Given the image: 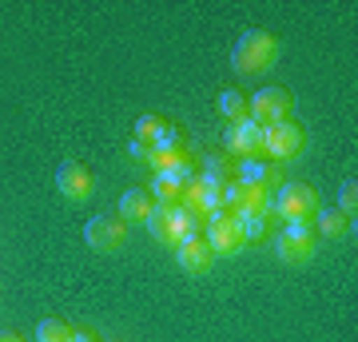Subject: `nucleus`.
<instances>
[{
    "label": "nucleus",
    "instance_id": "bb28decb",
    "mask_svg": "<svg viewBox=\"0 0 358 342\" xmlns=\"http://www.w3.org/2000/svg\"><path fill=\"white\" fill-rule=\"evenodd\" d=\"M0 342H24L20 334H0Z\"/></svg>",
    "mask_w": 358,
    "mask_h": 342
},
{
    "label": "nucleus",
    "instance_id": "f03ea898",
    "mask_svg": "<svg viewBox=\"0 0 358 342\" xmlns=\"http://www.w3.org/2000/svg\"><path fill=\"white\" fill-rule=\"evenodd\" d=\"M319 191L310 183H282L275 195H271V215L282 219V223H315L319 215Z\"/></svg>",
    "mask_w": 358,
    "mask_h": 342
},
{
    "label": "nucleus",
    "instance_id": "7ed1b4c3",
    "mask_svg": "<svg viewBox=\"0 0 358 342\" xmlns=\"http://www.w3.org/2000/svg\"><path fill=\"white\" fill-rule=\"evenodd\" d=\"M294 115V96L287 88H259L255 96H247V120L259 127L287 124Z\"/></svg>",
    "mask_w": 358,
    "mask_h": 342
},
{
    "label": "nucleus",
    "instance_id": "4be33fe9",
    "mask_svg": "<svg viewBox=\"0 0 358 342\" xmlns=\"http://www.w3.org/2000/svg\"><path fill=\"white\" fill-rule=\"evenodd\" d=\"M72 330L76 327H68L64 318H40L36 342H72Z\"/></svg>",
    "mask_w": 358,
    "mask_h": 342
},
{
    "label": "nucleus",
    "instance_id": "9d476101",
    "mask_svg": "<svg viewBox=\"0 0 358 342\" xmlns=\"http://www.w3.org/2000/svg\"><path fill=\"white\" fill-rule=\"evenodd\" d=\"M223 148H227L231 159H267L263 155V127L251 124V120H243V124H227V131H223Z\"/></svg>",
    "mask_w": 358,
    "mask_h": 342
},
{
    "label": "nucleus",
    "instance_id": "20e7f679",
    "mask_svg": "<svg viewBox=\"0 0 358 342\" xmlns=\"http://www.w3.org/2000/svg\"><path fill=\"white\" fill-rule=\"evenodd\" d=\"M319 251V235H315V223H282V231L275 235V255L282 263H310Z\"/></svg>",
    "mask_w": 358,
    "mask_h": 342
},
{
    "label": "nucleus",
    "instance_id": "f257e3e1",
    "mask_svg": "<svg viewBox=\"0 0 358 342\" xmlns=\"http://www.w3.org/2000/svg\"><path fill=\"white\" fill-rule=\"evenodd\" d=\"M275 60H279V40L267 28H247L231 48V68L239 76H263L267 68H275Z\"/></svg>",
    "mask_w": 358,
    "mask_h": 342
},
{
    "label": "nucleus",
    "instance_id": "a211bd4d",
    "mask_svg": "<svg viewBox=\"0 0 358 342\" xmlns=\"http://www.w3.org/2000/svg\"><path fill=\"white\" fill-rule=\"evenodd\" d=\"M148 235H152L159 247H176V235H171V207H164V203H155L152 215H148Z\"/></svg>",
    "mask_w": 358,
    "mask_h": 342
},
{
    "label": "nucleus",
    "instance_id": "ddd939ff",
    "mask_svg": "<svg viewBox=\"0 0 358 342\" xmlns=\"http://www.w3.org/2000/svg\"><path fill=\"white\" fill-rule=\"evenodd\" d=\"M239 179H247V183H259L263 191H275L287 183V171H282V164H271V159H243L239 164Z\"/></svg>",
    "mask_w": 358,
    "mask_h": 342
},
{
    "label": "nucleus",
    "instance_id": "4468645a",
    "mask_svg": "<svg viewBox=\"0 0 358 342\" xmlns=\"http://www.w3.org/2000/svg\"><path fill=\"white\" fill-rule=\"evenodd\" d=\"M183 159H192V148L183 140H171V143H155L143 164L152 167V176H167V171H176Z\"/></svg>",
    "mask_w": 358,
    "mask_h": 342
},
{
    "label": "nucleus",
    "instance_id": "0eeeda50",
    "mask_svg": "<svg viewBox=\"0 0 358 342\" xmlns=\"http://www.w3.org/2000/svg\"><path fill=\"white\" fill-rule=\"evenodd\" d=\"M183 207L192 211V215L203 219V227H207V219L215 215V211H223V183H215L211 176H203V171H195L192 183L183 187Z\"/></svg>",
    "mask_w": 358,
    "mask_h": 342
},
{
    "label": "nucleus",
    "instance_id": "412c9836",
    "mask_svg": "<svg viewBox=\"0 0 358 342\" xmlns=\"http://www.w3.org/2000/svg\"><path fill=\"white\" fill-rule=\"evenodd\" d=\"M203 176H211L215 183H223V187H227L231 179H239V159H231V155H207Z\"/></svg>",
    "mask_w": 358,
    "mask_h": 342
},
{
    "label": "nucleus",
    "instance_id": "b1692460",
    "mask_svg": "<svg viewBox=\"0 0 358 342\" xmlns=\"http://www.w3.org/2000/svg\"><path fill=\"white\" fill-rule=\"evenodd\" d=\"M334 211H343L346 219L358 215V183L355 179H346L343 187H338V207H334Z\"/></svg>",
    "mask_w": 358,
    "mask_h": 342
},
{
    "label": "nucleus",
    "instance_id": "aec40b11",
    "mask_svg": "<svg viewBox=\"0 0 358 342\" xmlns=\"http://www.w3.org/2000/svg\"><path fill=\"white\" fill-rule=\"evenodd\" d=\"M219 115H223L227 124H243L247 120V96L239 88H227L219 96Z\"/></svg>",
    "mask_w": 358,
    "mask_h": 342
},
{
    "label": "nucleus",
    "instance_id": "39448f33",
    "mask_svg": "<svg viewBox=\"0 0 358 342\" xmlns=\"http://www.w3.org/2000/svg\"><path fill=\"white\" fill-rule=\"evenodd\" d=\"M307 148V136H303V127L287 120V124H275V127H263V155H267L271 164H291L299 159Z\"/></svg>",
    "mask_w": 358,
    "mask_h": 342
},
{
    "label": "nucleus",
    "instance_id": "1a4fd4ad",
    "mask_svg": "<svg viewBox=\"0 0 358 342\" xmlns=\"http://www.w3.org/2000/svg\"><path fill=\"white\" fill-rule=\"evenodd\" d=\"M124 239H128V223L120 215H92L84 223V243L100 255H115L124 247Z\"/></svg>",
    "mask_w": 358,
    "mask_h": 342
},
{
    "label": "nucleus",
    "instance_id": "6e6552de",
    "mask_svg": "<svg viewBox=\"0 0 358 342\" xmlns=\"http://www.w3.org/2000/svg\"><path fill=\"white\" fill-rule=\"evenodd\" d=\"M203 239L211 243V251H215V259L223 255V259H235V255H243L251 243H247V235H243V227H239V219L235 215H223L219 219H211L207 223V231H203Z\"/></svg>",
    "mask_w": 358,
    "mask_h": 342
},
{
    "label": "nucleus",
    "instance_id": "dca6fc26",
    "mask_svg": "<svg viewBox=\"0 0 358 342\" xmlns=\"http://www.w3.org/2000/svg\"><path fill=\"white\" fill-rule=\"evenodd\" d=\"M131 140H140V143H148V148H155V143H171V140H179V131L171 124H167L164 115H155V112H148V115H140L136 120V136Z\"/></svg>",
    "mask_w": 358,
    "mask_h": 342
},
{
    "label": "nucleus",
    "instance_id": "5701e85b",
    "mask_svg": "<svg viewBox=\"0 0 358 342\" xmlns=\"http://www.w3.org/2000/svg\"><path fill=\"white\" fill-rule=\"evenodd\" d=\"M239 219V227H243V235H247V243H259V239H267L271 235V211L267 215H235Z\"/></svg>",
    "mask_w": 358,
    "mask_h": 342
},
{
    "label": "nucleus",
    "instance_id": "423d86ee",
    "mask_svg": "<svg viewBox=\"0 0 358 342\" xmlns=\"http://www.w3.org/2000/svg\"><path fill=\"white\" fill-rule=\"evenodd\" d=\"M223 211L227 215H267L271 211V191L247 179H231L223 187Z\"/></svg>",
    "mask_w": 358,
    "mask_h": 342
},
{
    "label": "nucleus",
    "instance_id": "a878e982",
    "mask_svg": "<svg viewBox=\"0 0 358 342\" xmlns=\"http://www.w3.org/2000/svg\"><path fill=\"white\" fill-rule=\"evenodd\" d=\"M72 342H96V339H92L88 330H72Z\"/></svg>",
    "mask_w": 358,
    "mask_h": 342
},
{
    "label": "nucleus",
    "instance_id": "6ab92c4d",
    "mask_svg": "<svg viewBox=\"0 0 358 342\" xmlns=\"http://www.w3.org/2000/svg\"><path fill=\"white\" fill-rule=\"evenodd\" d=\"M183 187H187V183H179L176 176H152V187H148V195H152L155 203L171 207V203L183 199Z\"/></svg>",
    "mask_w": 358,
    "mask_h": 342
},
{
    "label": "nucleus",
    "instance_id": "f8f14e48",
    "mask_svg": "<svg viewBox=\"0 0 358 342\" xmlns=\"http://www.w3.org/2000/svg\"><path fill=\"white\" fill-rule=\"evenodd\" d=\"M171 251H176L179 271H187V275H207V271L215 266V251H211V243H207L203 235H195V239L176 243Z\"/></svg>",
    "mask_w": 358,
    "mask_h": 342
},
{
    "label": "nucleus",
    "instance_id": "f3484780",
    "mask_svg": "<svg viewBox=\"0 0 358 342\" xmlns=\"http://www.w3.org/2000/svg\"><path fill=\"white\" fill-rule=\"evenodd\" d=\"M355 231V219H346L343 211H334V207H319V215H315V235L322 239H346Z\"/></svg>",
    "mask_w": 358,
    "mask_h": 342
},
{
    "label": "nucleus",
    "instance_id": "2eb2a0df",
    "mask_svg": "<svg viewBox=\"0 0 358 342\" xmlns=\"http://www.w3.org/2000/svg\"><path fill=\"white\" fill-rule=\"evenodd\" d=\"M152 207H155V199L148 195V191L131 187V191H124V195H120V207H115V215L124 219L128 227H143V223H148V215H152Z\"/></svg>",
    "mask_w": 358,
    "mask_h": 342
},
{
    "label": "nucleus",
    "instance_id": "393cba45",
    "mask_svg": "<svg viewBox=\"0 0 358 342\" xmlns=\"http://www.w3.org/2000/svg\"><path fill=\"white\" fill-rule=\"evenodd\" d=\"M148 152H152V148H148V143H140V140L128 143V155H131V159H148Z\"/></svg>",
    "mask_w": 358,
    "mask_h": 342
},
{
    "label": "nucleus",
    "instance_id": "9b49d317",
    "mask_svg": "<svg viewBox=\"0 0 358 342\" xmlns=\"http://www.w3.org/2000/svg\"><path fill=\"white\" fill-rule=\"evenodd\" d=\"M56 191L72 203H88L92 191H96V179L84 164H60L56 167Z\"/></svg>",
    "mask_w": 358,
    "mask_h": 342
}]
</instances>
